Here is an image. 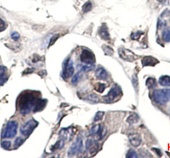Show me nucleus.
<instances>
[{
	"mask_svg": "<svg viewBox=\"0 0 170 158\" xmlns=\"http://www.w3.org/2000/svg\"><path fill=\"white\" fill-rule=\"evenodd\" d=\"M39 99L34 92H24L17 98V109L22 114H27L33 110Z\"/></svg>",
	"mask_w": 170,
	"mask_h": 158,
	"instance_id": "1",
	"label": "nucleus"
},
{
	"mask_svg": "<svg viewBox=\"0 0 170 158\" xmlns=\"http://www.w3.org/2000/svg\"><path fill=\"white\" fill-rule=\"evenodd\" d=\"M154 102L159 105H165L170 100V89H157L151 94Z\"/></svg>",
	"mask_w": 170,
	"mask_h": 158,
	"instance_id": "2",
	"label": "nucleus"
},
{
	"mask_svg": "<svg viewBox=\"0 0 170 158\" xmlns=\"http://www.w3.org/2000/svg\"><path fill=\"white\" fill-rule=\"evenodd\" d=\"M122 94L121 88L118 84H114L112 87L110 91L106 96L103 97V100L107 103H112L116 100L117 98L120 97Z\"/></svg>",
	"mask_w": 170,
	"mask_h": 158,
	"instance_id": "3",
	"label": "nucleus"
},
{
	"mask_svg": "<svg viewBox=\"0 0 170 158\" xmlns=\"http://www.w3.org/2000/svg\"><path fill=\"white\" fill-rule=\"evenodd\" d=\"M18 123L14 120L10 121L7 124L1 134L2 138H13L17 134Z\"/></svg>",
	"mask_w": 170,
	"mask_h": 158,
	"instance_id": "4",
	"label": "nucleus"
},
{
	"mask_svg": "<svg viewBox=\"0 0 170 158\" xmlns=\"http://www.w3.org/2000/svg\"><path fill=\"white\" fill-rule=\"evenodd\" d=\"M37 126V122L34 120V119H31V120H28L25 124H23L22 127H21L20 132L23 136L27 137L29 136Z\"/></svg>",
	"mask_w": 170,
	"mask_h": 158,
	"instance_id": "5",
	"label": "nucleus"
},
{
	"mask_svg": "<svg viewBox=\"0 0 170 158\" xmlns=\"http://www.w3.org/2000/svg\"><path fill=\"white\" fill-rule=\"evenodd\" d=\"M83 146V141L82 138L80 135L78 136L75 141L73 142L72 146L70 147V148L68 151V155L69 157L73 156L75 155H77L82 152Z\"/></svg>",
	"mask_w": 170,
	"mask_h": 158,
	"instance_id": "6",
	"label": "nucleus"
},
{
	"mask_svg": "<svg viewBox=\"0 0 170 158\" xmlns=\"http://www.w3.org/2000/svg\"><path fill=\"white\" fill-rule=\"evenodd\" d=\"M107 130L105 127L100 124L95 125L90 128L89 131V134L91 136H97L98 140H101L106 136Z\"/></svg>",
	"mask_w": 170,
	"mask_h": 158,
	"instance_id": "7",
	"label": "nucleus"
},
{
	"mask_svg": "<svg viewBox=\"0 0 170 158\" xmlns=\"http://www.w3.org/2000/svg\"><path fill=\"white\" fill-rule=\"evenodd\" d=\"M75 69L73 66V62L70 59H67L65 61L64 65H63V70H62V76L64 79H68L71 77L73 74H74Z\"/></svg>",
	"mask_w": 170,
	"mask_h": 158,
	"instance_id": "8",
	"label": "nucleus"
},
{
	"mask_svg": "<svg viewBox=\"0 0 170 158\" xmlns=\"http://www.w3.org/2000/svg\"><path fill=\"white\" fill-rule=\"evenodd\" d=\"M118 53L120 58L128 62H133L138 58L135 53L127 49H119Z\"/></svg>",
	"mask_w": 170,
	"mask_h": 158,
	"instance_id": "9",
	"label": "nucleus"
},
{
	"mask_svg": "<svg viewBox=\"0 0 170 158\" xmlns=\"http://www.w3.org/2000/svg\"><path fill=\"white\" fill-rule=\"evenodd\" d=\"M80 61L86 64H95L96 58L94 53L89 49H84L80 55Z\"/></svg>",
	"mask_w": 170,
	"mask_h": 158,
	"instance_id": "10",
	"label": "nucleus"
},
{
	"mask_svg": "<svg viewBox=\"0 0 170 158\" xmlns=\"http://www.w3.org/2000/svg\"><path fill=\"white\" fill-rule=\"evenodd\" d=\"M86 149L91 155H95L99 149V144L96 139H88L86 142Z\"/></svg>",
	"mask_w": 170,
	"mask_h": 158,
	"instance_id": "11",
	"label": "nucleus"
},
{
	"mask_svg": "<svg viewBox=\"0 0 170 158\" xmlns=\"http://www.w3.org/2000/svg\"><path fill=\"white\" fill-rule=\"evenodd\" d=\"M159 61L155 57L151 56H146L142 59L143 66H154L158 64Z\"/></svg>",
	"mask_w": 170,
	"mask_h": 158,
	"instance_id": "12",
	"label": "nucleus"
},
{
	"mask_svg": "<svg viewBox=\"0 0 170 158\" xmlns=\"http://www.w3.org/2000/svg\"><path fill=\"white\" fill-rule=\"evenodd\" d=\"M130 143L134 147H138L142 143V138L138 134L132 133L128 136Z\"/></svg>",
	"mask_w": 170,
	"mask_h": 158,
	"instance_id": "13",
	"label": "nucleus"
},
{
	"mask_svg": "<svg viewBox=\"0 0 170 158\" xmlns=\"http://www.w3.org/2000/svg\"><path fill=\"white\" fill-rule=\"evenodd\" d=\"M95 76L97 79L105 81L108 78V73L103 66H100L95 71Z\"/></svg>",
	"mask_w": 170,
	"mask_h": 158,
	"instance_id": "14",
	"label": "nucleus"
},
{
	"mask_svg": "<svg viewBox=\"0 0 170 158\" xmlns=\"http://www.w3.org/2000/svg\"><path fill=\"white\" fill-rule=\"evenodd\" d=\"M98 34L100 37L104 40L110 39V34L108 32V29L107 26L104 24L100 28L98 31Z\"/></svg>",
	"mask_w": 170,
	"mask_h": 158,
	"instance_id": "15",
	"label": "nucleus"
},
{
	"mask_svg": "<svg viewBox=\"0 0 170 158\" xmlns=\"http://www.w3.org/2000/svg\"><path fill=\"white\" fill-rule=\"evenodd\" d=\"M7 68L6 66L0 65V85H3L7 81V77L6 76Z\"/></svg>",
	"mask_w": 170,
	"mask_h": 158,
	"instance_id": "16",
	"label": "nucleus"
},
{
	"mask_svg": "<svg viewBox=\"0 0 170 158\" xmlns=\"http://www.w3.org/2000/svg\"><path fill=\"white\" fill-rule=\"evenodd\" d=\"M46 104H47V100L41 99V98H40L37 102V104L35 106V108L33 109V112H39V111H41L45 107Z\"/></svg>",
	"mask_w": 170,
	"mask_h": 158,
	"instance_id": "17",
	"label": "nucleus"
},
{
	"mask_svg": "<svg viewBox=\"0 0 170 158\" xmlns=\"http://www.w3.org/2000/svg\"><path fill=\"white\" fill-rule=\"evenodd\" d=\"M158 82L161 86L170 87V76L163 75V76L159 77Z\"/></svg>",
	"mask_w": 170,
	"mask_h": 158,
	"instance_id": "18",
	"label": "nucleus"
},
{
	"mask_svg": "<svg viewBox=\"0 0 170 158\" xmlns=\"http://www.w3.org/2000/svg\"><path fill=\"white\" fill-rule=\"evenodd\" d=\"M140 120V116L137 113H132L127 118L126 122L130 124H135Z\"/></svg>",
	"mask_w": 170,
	"mask_h": 158,
	"instance_id": "19",
	"label": "nucleus"
},
{
	"mask_svg": "<svg viewBox=\"0 0 170 158\" xmlns=\"http://www.w3.org/2000/svg\"><path fill=\"white\" fill-rule=\"evenodd\" d=\"M85 100L88 102L93 104H96L100 102V98H99V97L96 94H91L87 96V97L85 98Z\"/></svg>",
	"mask_w": 170,
	"mask_h": 158,
	"instance_id": "20",
	"label": "nucleus"
},
{
	"mask_svg": "<svg viewBox=\"0 0 170 158\" xmlns=\"http://www.w3.org/2000/svg\"><path fill=\"white\" fill-rule=\"evenodd\" d=\"M146 85L148 89H151L157 87V81L153 77H149L146 81Z\"/></svg>",
	"mask_w": 170,
	"mask_h": 158,
	"instance_id": "21",
	"label": "nucleus"
},
{
	"mask_svg": "<svg viewBox=\"0 0 170 158\" xmlns=\"http://www.w3.org/2000/svg\"><path fill=\"white\" fill-rule=\"evenodd\" d=\"M162 38L166 42L170 41V27H167L163 31L162 33Z\"/></svg>",
	"mask_w": 170,
	"mask_h": 158,
	"instance_id": "22",
	"label": "nucleus"
},
{
	"mask_svg": "<svg viewBox=\"0 0 170 158\" xmlns=\"http://www.w3.org/2000/svg\"><path fill=\"white\" fill-rule=\"evenodd\" d=\"M106 86L105 84L102 83V82H97L95 84V89L96 91L100 93H103L105 90Z\"/></svg>",
	"mask_w": 170,
	"mask_h": 158,
	"instance_id": "23",
	"label": "nucleus"
},
{
	"mask_svg": "<svg viewBox=\"0 0 170 158\" xmlns=\"http://www.w3.org/2000/svg\"><path fill=\"white\" fill-rule=\"evenodd\" d=\"M82 72L83 71H81L80 70V71H79L78 72V73L76 74L74 76L72 77V84H77L78 82H79L80 81V79H81V77H82Z\"/></svg>",
	"mask_w": 170,
	"mask_h": 158,
	"instance_id": "24",
	"label": "nucleus"
},
{
	"mask_svg": "<svg viewBox=\"0 0 170 158\" xmlns=\"http://www.w3.org/2000/svg\"><path fill=\"white\" fill-rule=\"evenodd\" d=\"M65 144V139H61L59 140L57 143L54 145L53 147V149H52V151H55L56 149H60L63 147Z\"/></svg>",
	"mask_w": 170,
	"mask_h": 158,
	"instance_id": "25",
	"label": "nucleus"
},
{
	"mask_svg": "<svg viewBox=\"0 0 170 158\" xmlns=\"http://www.w3.org/2000/svg\"><path fill=\"white\" fill-rule=\"evenodd\" d=\"M93 9V4L90 1H87L82 6V11L84 13H88L91 11Z\"/></svg>",
	"mask_w": 170,
	"mask_h": 158,
	"instance_id": "26",
	"label": "nucleus"
},
{
	"mask_svg": "<svg viewBox=\"0 0 170 158\" xmlns=\"http://www.w3.org/2000/svg\"><path fill=\"white\" fill-rule=\"evenodd\" d=\"M126 157L127 158H137L138 157V155L135 150L131 149L128 151V152L126 153Z\"/></svg>",
	"mask_w": 170,
	"mask_h": 158,
	"instance_id": "27",
	"label": "nucleus"
},
{
	"mask_svg": "<svg viewBox=\"0 0 170 158\" xmlns=\"http://www.w3.org/2000/svg\"><path fill=\"white\" fill-rule=\"evenodd\" d=\"M24 142L25 139H23L22 137H17L14 142V147L15 148H17V147L22 146V145L24 143Z\"/></svg>",
	"mask_w": 170,
	"mask_h": 158,
	"instance_id": "28",
	"label": "nucleus"
},
{
	"mask_svg": "<svg viewBox=\"0 0 170 158\" xmlns=\"http://www.w3.org/2000/svg\"><path fill=\"white\" fill-rule=\"evenodd\" d=\"M94 68H95V64H87L86 65L82 67L81 71H82L83 72H88L92 71Z\"/></svg>",
	"mask_w": 170,
	"mask_h": 158,
	"instance_id": "29",
	"label": "nucleus"
},
{
	"mask_svg": "<svg viewBox=\"0 0 170 158\" xmlns=\"http://www.w3.org/2000/svg\"><path fill=\"white\" fill-rule=\"evenodd\" d=\"M104 115V112H102V111H98V112H96V114L95 116V118H94V121L95 122H98L99 120H100L103 119V116Z\"/></svg>",
	"mask_w": 170,
	"mask_h": 158,
	"instance_id": "30",
	"label": "nucleus"
},
{
	"mask_svg": "<svg viewBox=\"0 0 170 158\" xmlns=\"http://www.w3.org/2000/svg\"><path fill=\"white\" fill-rule=\"evenodd\" d=\"M11 142L7 140L3 141L1 144V147H3L4 149H9L10 147H11Z\"/></svg>",
	"mask_w": 170,
	"mask_h": 158,
	"instance_id": "31",
	"label": "nucleus"
},
{
	"mask_svg": "<svg viewBox=\"0 0 170 158\" xmlns=\"http://www.w3.org/2000/svg\"><path fill=\"white\" fill-rule=\"evenodd\" d=\"M142 34V32L137 31L136 33H132V34L131 35V38L133 40H137L140 37V36Z\"/></svg>",
	"mask_w": 170,
	"mask_h": 158,
	"instance_id": "32",
	"label": "nucleus"
},
{
	"mask_svg": "<svg viewBox=\"0 0 170 158\" xmlns=\"http://www.w3.org/2000/svg\"><path fill=\"white\" fill-rule=\"evenodd\" d=\"M166 25V23L165 21L163 19H159L158 23V29H161V28H164L165 26Z\"/></svg>",
	"mask_w": 170,
	"mask_h": 158,
	"instance_id": "33",
	"label": "nucleus"
},
{
	"mask_svg": "<svg viewBox=\"0 0 170 158\" xmlns=\"http://www.w3.org/2000/svg\"><path fill=\"white\" fill-rule=\"evenodd\" d=\"M6 29V25L5 21H4L1 19H0V32L3 31Z\"/></svg>",
	"mask_w": 170,
	"mask_h": 158,
	"instance_id": "34",
	"label": "nucleus"
},
{
	"mask_svg": "<svg viewBox=\"0 0 170 158\" xmlns=\"http://www.w3.org/2000/svg\"><path fill=\"white\" fill-rule=\"evenodd\" d=\"M59 37V35H55L51 39L50 43H49V46L53 45V44L55 43V41L58 39Z\"/></svg>",
	"mask_w": 170,
	"mask_h": 158,
	"instance_id": "35",
	"label": "nucleus"
},
{
	"mask_svg": "<svg viewBox=\"0 0 170 158\" xmlns=\"http://www.w3.org/2000/svg\"><path fill=\"white\" fill-rule=\"evenodd\" d=\"M11 37L14 41H17L20 37V35L17 32H13L11 34Z\"/></svg>",
	"mask_w": 170,
	"mask_h": 158,
	"instance_id": "36",
	"label": "nucleus"
},
{
	"mask_svg": "<svg viewBox=\"0 0 170 158\" xmlns=\"http://www.w3.org/2000/svg\"><path fill=\"white\" fill-rule=\"evenodd\" d=\"M151 149H152L154 152H155L156 154L157 155H158L159 157H161V155H162V152H161V151L160 149H158V148H154H154Z\"/></svg>",
	"mask_w": 170,
	"mask_h": 158,
	"instance_id": "37",
	"label": "nucleus"
},
{
	"mask_svg": "<svg viewBox=\"0 0 170 158\" xmlns=\"http://www.w3.org/2000/svg\"><path fill=\"white\" fill-rule=\"evenodd\" d=\"M167 1V0H161V1Z\"/></svg>",
	"mask_w": 170,
	"mask_h": 158,
	"instance_id": "38",
	"label": "nucleus"
}]
</instances>
